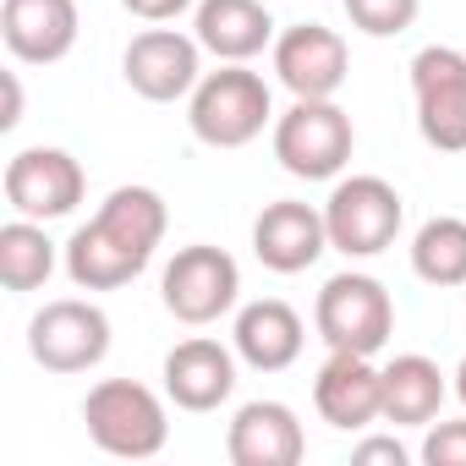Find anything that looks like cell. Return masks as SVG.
Listing matches in <instances>:
<instances>
[{"mask_svg":"<svg viewBox=\"0 0 466 466\" xmlns=\"http://www.w3.org/2000/svg\"><path fill=\"white\" fill-rule=\"evenodd\" d=\"M422 461L428 466H466V417L461 422H428Z\"/></svg>","mask_w":466,"mask_h":466,"instance_id":"cb8c5ba5","label":"cell"},{"mask_svg":"<svg viewBox=\"0 0 466 466\" xmlns=\"http://www.w3.org/2000/svg\"><path fill=\"white\" fill-rule=\"evenodd\" d=\"M121 6H127L132 17H143V23H176L181 12L198 6V0H121Z\"/></svg>","mask_w":466,"mask_h":466,"instance_id":"484cf974","label":"cell"},{"mask_svg":"<svg viewBox=\"0 0 466 466\" xmlns=\"http://www.w3.org/2000/svg\"><path fill=\"white\" fill-rule=\"evenodd\" d=\"M400 219H406V203L384 176H346V181H335V192L324 203L329 248L346 258H379L384 248H395Z\"/></svg>","mask_w":466,"mask_h":466,"instance_id":"8992f818","label":"cell"},{"mask_svg":"<svg viewBox=\"0 0 466 466\" xmlns=\"http://www.w3.org/2000/svg\"><path fill=\"white\" fill-rule=\"evenodd\" d=\"M83 422H88V439L105 455H116V461H148L170 439L165 400L148 384H137V379H105V384H94L88 400H83Z\"/></svg>","mask_w":466,"mask_h":466,"instance_id":"3957f363","label":"cell"},{"mask_svg":"<svg viewBox=\"0 0 466 466\" xmlns=\"http://www.w3.org/2000/svg\"><path fill=\"white\" fill-rule=\"evenodd\" d=\"M83 192L88 176L66 148H23L6 159V203L23 219H66Z\"/></svg>","mask_w":466,"mask_h":466,"instance_id":"8fae6325","label":"cell"},{"mask_svg":"<svg viewBox=\"0 0 466 466\" xmlns=\"http://www.w3.org/2000/svg\"><path fill=\"white\" fill-rule=\"evenodd\" d=\"M203 45L176 34V28H148L127 45L121 56V72H127V88L148 105H176V99H192V88L203 83Z\"/></svg>","mask_w":466,"mask_h":466,"instance_id":"30bf717a","label":"cell"},{"mask_svg":"<svg viewBox=\"0 0 466 466\" xmlns=\"http://www.w3.org/2000/svg\"><path fill=\"white\" fill-rule=\"evenodd\" d=\"M170 208L154 187H116L88 225L72 230L66 242V275L77 291H121L132 286L148 264L154 248L165 242Z\"/></svg>","mask_w":466,"mask_h":466,"instance_id":"6da1fadb","label":"cell"},{"mask_svg":"<svg viewBox=\"0 0 466 466\" xmlns=\"http://www.w3.org/2000/svg\"><path fill=\"white\" fill-rule=\"evenodd\" d=\"M357 127L335 99H297L286 116H275V159L297 181H335L351 165Z\"/></svg>","mask_w":466,"mask_h":466,"instance_id":"277c9868","label":"cell"},{"mask_svg":"<svg viewBox=\"0 0 466 466\" xmlns=\"http://www.w3.org/2000/svg\"><path fill=\"white\" fill-rule=\"evenodd\" d=\"M422 0H346V17L351 28H362L368 39H395L417 23Z\"/></svg>","mask_w":466,"mask_h":466,"instance_id":"603a6c76","label":"cell"},{"mask_svg":"<svg viewBox=\"0 0 466 466\" xmlns=\"http://www.w3.org/2000/svg\"><path fill=\"white\" fill-rule=\"evenodd\" d=\"M275 77L297 99H335L340 83L351 77V50L335 28L324 23H297L275 39Z\"/></svg>","mask_w":466,"mask_h":466,"instance_id":"7c38bea8","label":"cell"},{"mask_svg":"<svg viewBox=\"0 0 466 466\" xmlns=\"http://www.w3.org/2000/svg\"><path fill=\"white\" fill-rule=\"evenodd\" d=\"M225 455L237 466H297L308 455V433L286 400H248L225 428Z\"/></svg>","mask_w":466,"mask_h":466,"instance_id":"2e32d148","label":"cell"},{"mask_svg":"<svg viewBox=\"0 0 466 466\" xmlns=\"http://www.w3.org/2000/svg\"><path fill=\"white\" fill-rule=\"evenodd\" d=\"M159 297H165V313H170V319L203 329V324H214V319H225L230 308H237V297H242V269H237V258H230L225 248L192 242V248H181V253L165 264Z\"/></svg>","mask_w":466,"mask_h":466,"instance_id":"52a82bcc","label":"cell"},{"mask_svg":"<svg viewBox=\"0 0 466 466\" xmlns=\"http://www.w3.org/2000/svg\"><path fill=\"white\" fill-rule=\"evenodd\" d=\"M351 461H357V466H373V461H384V466H406L411 455H406V444H400V439L373 433V439H362V444L351 450Z\"/></svg>","mask_w":466,"mask_h":466,"instance_id":"d4e9b609","label":"cell"},{"mask_svg":"<svg viewBox=\"0 0 466 466\" xmlns=\"http://www.w3.org/2000/svg\"><path fill=\"white\" fill-rule=\"evenodd\" d=\"M417 132L439 154H466V56L455 45H428L411 56Z\"/></svg>","mask_w":466,"mask_h":466,"instance_id":"9c48e42d","label":"cell"},{"mask_svg":"<svg viewBox=\"0 0 466 466\" xmlns=\"http://www.w3.org/2000/svg\"><path fill=\"white\" fill-rule=\"evenodd\" d=\"M230 346L237 357L258 373H286L302 346H308V329H302V313L280 297H264V302H248L237 313V329H230Z\"/></svg>","mask_w":466,"mask_h":466,"instance_id":"ac0fdd59","label":"cell"},{"mask_svg":"<svg viewBox=\"0 0 466 466\" xmlns=\"http://www.w3.org/2000/svg\"><path fill=\"white\" fill-rule=\"evenodd\" d=\"M313 406L329 428L362 433L384 417V368H373V357L357 351H329V362L313 379Z\"/></svg>","mask_w":466,"mask_h":466,"instance_id":"4fadbf2b","label":"cell"},{"mask_svg":"<svg viewBox=\"0 0 466 466\" xmlns=\"http://www.w3.org/2000/svg\"><path fill=\"white\" fill-rule=\"evenodd\" d=\"M455 395H461V406H466V357H461V368H455Z\"/></svg>","mask_w":466,"mask_h":466,"instance_id":"83f0119b","label":"cell"},{"mask_svg":"<svg viewBox=\"0 0 466 466\" xmlns=\"http://www.w3.org/2000/svg\"><path fill=\"white\" fill-rule=\"evenodd\" d=\"M192 39L214 61H253L275 45V17L264 12V0H198Z\"/></svg>","mask_w":466,"mask_h":466,"instance_id":"d6986e66","label":"cell"},{"mask_svg":"<svg viewBox=\"0 0 466 466\" xmlns=\"http://www.w3.org/2000/svg\"><path fill=\"white\" fill-rule=\"evenodd\" d=\"M23 121V83H17V72H6V110H0V132H12Z\"/></svg>","mask_w":466,"mask_h":466,"instance_id":"4316f807","label":"cell"},{"mask_svg":"<svg viewBox=\"0 0 466 466\" xmlns=\"http://www.w3.org/2000/svg\"><path fill=\"white\" fill-rule=\"evenodd\" d=\"M253 253L264 269L275 275H302L313 269L324 253H329V225H324V208L313 203H297V198H280L258 214L253 225Z\"/></svg>","mask_w":466,"mask_h":466,"instance_id":"5bb4252c","label":"cell"},{"mask_svg":"<svg viewBox=\"0 0 466 466\" xmlns=\"http://www.w3.org/2000/svg\"><path fill=\"white\" fill-rule=\"evenodd\" d=\"M28 357L45 368V373H88L110 357V319L105 308L83 302V297H61V302H45L28 324Z\"/></svg>","mask_w":466,"mask_h":466,"instance_id":"ba28073f","label":"cell"},{"mask_svg":"<svg viewBox=\"0 0 466 466\" xmlns=\"http://www.w3.org/2000/svg\"><path fill=\"white\" fill-rule=\"evenodd\" d=\"M411 275L433 291H455L466 286V219L439 214L411 237Z\"/></svg>","mask_w":466,"mask_h":466,"instance_id":"7402d4cb","label":"cell"},{"mask_svg":"<svg viewBox=\"0 0 466 466\" xmlns=\"http://www.w3.org/2000/svg\"><path fill=\"white\" fill-rule=\"evenodd\" d=\"M313 324L324 335L329 351H357V357H379L395 335V302L390 291L373 280V275H335L324 280L319 291V308H313Z\"/></svg>","mask_w":466,"mask_h":466,"instance_id":"5b68a950","label":"cell"},{"mask_svg":"<svg viewBox=\"0 0 466 466\" xmlns=\"http://www.w3.org/2000/svg\"><path fill=\"white\" fill-rule=\"evenodd\" d=\"M230 390H237V351L230 346L192 335L165 357V395L181 411H219Z\"/></svg>","mask_w":466,"mask_h":466,"instance_id":"e0dca14e","label":"cell"},{"mask_svg":"<svg viewBox=\"0 0 466 466\" xmlns=\"http://www.w3.org/2000/svg\"><path fill=\"white\" fill-rule=\"evenodd\" d=\"M275 121L269 83L248 72V61H225L219 72H203V83L187 99V127L208 148H248Z\"/></svg>","mask_w":466,"mask_h":466,"instance_id":"7a4b0ae2","label":"cell"},{"mask_svg":"<svg viewBox=\"0 0 466 466\" xmlns=\"http://www.w3.org/2000/svg\"><path fill=\"white\" fill-rule=\"evenodd\" d=\"M56 275V242L45 237V219H6L0 225V286L6 291H39Z\"/></svg>","mask_w":466,"mask_h":466,"instance_id":"44dd1931","label":"cell"},{"mask_svg":"<svg viewBox=\"0 0 466 466\" xmlns=\"http://www.w3.org/2000/svg\"><path fill=\"white\" fill-rule=\"evenodd\" d=\"M444 406V373L439 362L406 351L395 362H384V422L395 428H428Z\"/></svg>","mask_w":466,"mask_h":466,"instance_id":"ffe728a7","label":"cell"},{"mask_svg":"<svg viewBox=\"0 0 466 466\" xmlns=\"http://www.w3.org/2000/svg\"><path fill=\"white\" fill-rule=\"evenodd\" d=\"M0 39L23 66H56L77 45V0H0Z\"/></svg>","mask_w":466,"mask_h":466,"instance_id":"9a60e30c","label":"cell"}]
</instances>
